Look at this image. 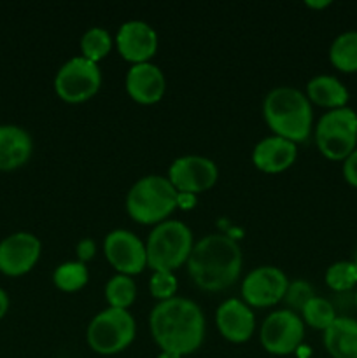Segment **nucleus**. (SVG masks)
<instances>
[{
    "label": "nucleus",
    "mask_w": 357,
    "mask_h": 358,
    "mask_svg": "<svg viewBox=\"0 0 357 358\" xmlns=\"http://www.w3.org/2000/svg\"><path fill=\"white\" fill-rule=\"evenodd\" d=\"M149 331L161 352L192 355L205 341V315L195 301L177 296L153 308Z\"/></svg>",
    "instance_id": "nucleus-1"
},
{
    "label": "nucleus",
    "mask_w": 357,
    "mask_h": 358,
    "mask_svg": "<svg viewBox=\"0 0 357 358\" xmlns=\"http://www.w3.org/2000/svg\"><path fill=\"white\" fill-rule=\"evenodd\" d=\"M241 248L227 234H206L195 241L188 259V275L205 292H223L234 285L241 275Z\"/></svg>",
    "instance_id": "nucleus-2"
},
{
    "label": "nucleus",
    "mask_w": 357,
    "mask_h": 358,
    "mask_svg": "<svg viewBox=\"0 0 357 358\" xmlns=\"http://www.w3.org/2000/svg\"><path fill=\"white\" fill-rule=\"evenodd\" d=\"M262 119L272 135L298 143L307 142L314 131V108L303 91L276 86L262 100Z\"/></svg>",
    "instance_id": "nucleus-3"
},
{
    "label": "nucleus",
    "mask_w": 357,
    "mask_h": 358,
    "mask_svg": "<svg viewBox=\"0 0 357 358\" xmlns=\"http://www.w3.org/2000/svg\"><path fill=\"white\" fill-rule=\"evenodd\" d=\"M126 212L142 226H158L177 210L178 192L163 175H146L130 187Z\"/></svg>",
    "instance_id": "nucleus-4"
},
{
    "label": "nucleus",
    "mask_w": 357,
    "mask_h": 358,
    "mask_svg": "<svg viewBox=\"0 0 357 358\" xmlns=\"http://www.w3.org/2000/svg\"><path fill=\"white\" fill-rule=\"evenodd\" d=\"M195 247V236L182 220H164L150 229L146 240L147 268L153 271H172L188 264Z\"/></svg>",
    "instance_id": "nucleus-5"
},
{
    "label": "nucleus",
    "mask_w": 357,
    "mask_h": 358,
    "mask_svg": "<svg viewBox=\"0 0 357 358\" xmlns=\"http://www.w3.org/2000/svg\"><path fill=\"white\" fill-rule=\"evenodd\" d=\"M136 336V322L130 310L105 308L91 318L86 329V343L91 352L102 357L122 353Z\"/></svg>",
    "instance_id": "nucleus-6"
},
{
    "label": "nucleus",
    "mask_w": 357,
    "mask_h": 358,
    "mask_svg": "<svg viewBox=\"0 0 357 358\" xmlns=\"http://www.w3.org/2000/svg\"><path fill=\"white\" fill-rule=\"evenodd\" d=\"M315 145L329 161H345L357 149V112L350 107L328 110L314 126Z\"/></svg>",
    "instance_id": "nucleus-7"
},
{
    "label": "nucleus",
    "mask_w": 357,
    "mask_h": 358,
    "mask_svg": "<svg viewBox=\"0 0 357 358\" xmlns=\"http://www.w3.org/2000/svg\"><path fill=\"white\" fill-rule=\"evenodd\" d=\"M56 94L62 101L79 105L97 96L102 87V70L98 63L90 62L83 56L66 59L55 76Z\"/></svg>",
    "instance_id": "nucleus-8"
},
{
    "label": "nucleus",
    "mask_w": 357,
    "mask_h": 358,
    "mask_svg": "<svg viewBox=\"0 0 357 358\" xmlns=\"http://www.w3.org/2000/svg\"><path fill=\"white\" fill-rule=\"evenodd\" d=\"M304 339V322L294 311H272L259 329V343L270 355L286 357L296 352Z\"/></svg>",
    "instance_id": "nucleus-9"
},
{
    "label": "nucleus",
    "mask_w": 357,
    "mask_h": 358,
    "mask_svg": "<svg viewBox=\"0 0 357 358\" xmlns=\"http://www.w3.org/2000/svg\"><path fill=\"white\" fill-rule=\"evenodd\" d=\"M167 178L178 194L196 196L216 185L219 178V168L210 157L186 154L170 164Z\"/></svg>",
    "instance_id": "nucleus-10"
},
{
    "label": "nucleus",
    "mask_w": 357,
    "mask_h": 358,
    "mask_svg": "<svg viewBox=\"0 0 357 358\" xmlns=\"http://www.w3.org/2000/svg\"><path fill=\"white\" fill-rule=\"evenodd\" d=\"M289 282L276 266H258L241 280V301L251 308H272L282 303Z\"/></svg>",
    "instance_id": "nucleus-11"
},
{
    "label": "nucleus",
    "mask_w": 357,
    "mask_h": 358,
    "mask_svg": "<svg viewBox=\"0 0 357 358\" xmlns=\"http://www.w3.org/2000/svg\"><path fill=\"white\" fill-rule=\"evenodd\" d=\"M104 255L119 275L135 276L147 268L146 241L128 229H114L104 238Z\"/></svg>",
    "instance_id": "nucleus-12"
},
{
    "label": "nucleus",
    "mask_w": 357,
    "mask_h": 358,
    "mask_svg": "<svg viewBox=\"0 0 357 358\" xmlns=\"http://www.w3.org/2000/svg\"><path fill=\"white\" fill-rule=\"evenodd\" d=\"M42 243L35 234L20 231L0 241V273L7 276H23L37 266Z\"/></svg>",
    "instance_id": "nucleus-13"
},
{
    "label": "nucleus",
    "mask_w": 357,
    "mask_h": 358,
    "mask_svg": "<svg viewBox=\"0 0 357 358\" xmlns=\"http://www.w3.org/2000/svg\"><path fill=\"white\" fill-rule=\"evenodd\" d=\"M158 34L147 21L130 20L119 27L114 37V45L122 59L132 65L147 63L158 51Z\"/></svg>",
    "instance_id": "nucleus-14"
},
{
    "label": "nucleus",
    "mask_w": 357,
    "mask_h": 358,
    "mask_svg": "<svg viewBox=\"0 0 357 358\" xmlns=\"http://www.w3.org/2000/svg\"><path fill=\"white\" fill-rule=\"evenodd\" d=\"M216 327L226 341L241 345L254 336L255 315L244 301L231 297L217 306Z\"/></svg>",
    "instance_id": "nucleus-15"
},
{
    "label": "nucleus",
    "mask_w": 357,
    "mask_h": 358,
    "mask_svg": "<svg viewBox=\"0 0 357 358\" xmlns=\"http://www.w3.org/2000/svg\"><path fill=\"white\" fill-rule=\"evenodd\" d=\"M126 93L140 105H154L163 100L167 93V77L153 62L130 66L126 73Z\"/></svg>",
    "instance_id": "nucleus-16"
},
{
    "label": "nucleus",
    "mask_w": 357,
    "mask_h": 358,
    "mask_svg": "<svg viewBox=\"0 0 357 358\" xmlns=\"http://www.w3.org/2000/svg\"><path fill=\"white\" fill-rule=\"evenodd\" d=\"M298 145L280 136L270 135L259 140L252 150V163L259 171L268 175L284 173L294 164Z\"/></svg>",
    "instance_id": "nucleus-17"
},
{
    "label": "nucleus",
    "mask_w": 357,
    "mask_h": 358,
    "mask_svg": "<svg viewBox=\"0 0 357 358\" xmlns=\"http://www.w3.org/2000/svg\"><path fill=\"white\" fill-rule=\"evenodd\" d=\"M34 140L16 124H0V171H14L30 161Z\"/></svg>",
    "instance_id": "nucleus-18"
},
{
    "label": "nucleus",
    "mask_w": 357,
    "mask_h": 358,
    "mask_svg": "<svg viewBox=\"0 0 357 358\" xmlns=\"http://www.w3.org/2000/svg\"><path fill=\"white\" fill-rule=\"evenodd\" d=\"M304 94L312 105L326 108V112L346 107L350 100V93L345 84L338 77L329 76V73L312 77L307 83V93Z\"/></svg>",
    "instance_id": "nucleus-19"
},
{
    "label": "nucleus",
    "mask_w": 357,
    "mask_h": 358,
    "mask_svg": "<svg viewBox=\"0 0 357 358\" xmlns=\"http://www.w3.org/2000/svg\"><path fill=\"white\" fill-rule=\"evenodd\" d=\"M326 352L331 358H357V320L338 317L322 336Z\"/></svg>",
    "instance_id": "nucleus-20"
},
{
    "label": "nucleus",
    "mask_w": 357,
    "mask_h": 358,
    "mask_svg": "<svg viewBox=\"0 0 357 358\" xmlns=\"http://www.w3.org/2000/svg\"><path fill=\"white\" fill-rule=\"evenodd\" d=\"M329 62L343 73H357V30L336 35L329 45Z\"/></svg>",
    "instance_id": "nucleus-21"
},
{
    "label": "nucleus",
    "mask_w": 357,
    "mask_h": 358,
    "mask_svg": "<svg viewBox=\"0 0 357 358\" xmlns=\"http://www.w3.org/2000/svg\"><path fill=\"white\" fill-rule=\"evenodd\" d=\"M90 282V269L84 262L66 261L62 262L58 268L52 271V283L58 290L65 294L79 292L80 289Z\"/></svg>",
    "instance_id": "nucleus-22"
},
{
    "label": "nucleus",
    "mask_w": 357,
    "mask_h": 358,
    "mask_svg": "<svg viewBox=\"0 0 357 358\" xmlns=\"http://www.w3.org/2000/svg\"><path fill=\"white\" fill-rule=\"evenodd\" d=\"M79 48L83 58L93 63H100L114 48V37L104 27H91L80 37Z\"/></svg>",
    "instance_id": "nucleus-23"
},
{
    "label": "nucleus",
    "mask_w": 357,
    "mask_h": 358,
    "mask_svg": "<svg viewBox=\"0 0 357 358\" xmlns=\"http://www.w3.org/2000/svg\"><path fill=\"white\" fill-rule=\"evenodd\" d=\"M104 294L108 308L130 310V306L136 301V283L135 280H133V276L115 273V275L105 283Z\"/></svg>",
    "instance_id": "nucleus-24"
},
{
    "label": "nucleus",
    "mask_w": 357,
    "mask_h": 358,
    "mask_svg": "<svg viewBox=\"0 0 357 358\" xmlns=\"http://www.w3.org/2000/svg\"><path fill=\"white\" fill-rule=\"evenodd\" d=\"M301 320L304 322V325L315 329V331L324 332L332 322L338 318L335 306H332L331 299H326V297L315 296L314 299H310L307 303V306L301 310L300 313Z\"/></svg>",
    "instance_id": "nucleus-25"
},
{
    "label": "nucleus",
    "mask_w": 357,
    "mask_h": 358,
    "mask_svg": "<svg viewBox=\"0 0 357 358\" xmlns=\"http://www.w3.org/2000/svg\"><path fill=\"white\" fill-rule=\"evenodd\" d=\"M324 282L335 294L354 292L357 289V268L354 261H336L326 269Z\"/></svg>",
    "instance_id": "nucleus-26"
},
{
    "label": "nucleus",
    "mask_w": 357,
    "mask_h": 358,
    "mask_svg": "<svg viewBox=\"0 0 357 358\" xmlns=\"http://www.w3.org/2000/svg\"><path fill=\"white\" fill-rule=\"evenodd\" d=\"M315 296H317V294H315L314 285H312L308 280L298 278L289 282V287H287L282 303L286 304V310H290L294 311V313L300 315L301 310L307 306L308 301L314 299Z\"/></svg>",
    "instance_id": "nucleus-27"
},
{
    "label": "nucleus",
    "mask_w": 357,
    "mask_h": 358,
    "mask_svg": "<svg viewBox=\"0 0 357 358\" xmlns=\"http://www.w3.org/2000/svg\"><path fill=\"white\" fill-rule=\"evenodd\" d=\"M149 290L150 296L158 299V303L174 299L177 297L178 290L177 276L172 271H153V276L149 280Z\"/></svg>",
    "instance_id": "nucleus-28"
},
{
    "label": "nucleus",
    "mask_w": 357,
    "mask_h": 358,
    "mask_svg": "<svg viewBox=\"0 0 357 358\" xmlns=\"http://www.w3.org/2000/svg\"><path fill=\"white\" fill-rule=\"evenodd\" d=\"M342 175L350 187L357 189V149L342 163Z\"/></svg>",
    "instance_id": "nucleus-29"
},
{
    "label": "nucleus",
    "mask_w": 357,
    "mask_h": 358,
    "mask_svg": "<svg viewBox=\"0 0 357 358\" xmlns=\"http://www.w3.org/2000/svg\"><path fill=\"white\" fill-rule=\"evenodd\" d=\"M76 254H77V261L86 264V262H90L91 259L97 255V243H94L91 238H84V240H80L79 243H77Z\"/></svg>",
    "instance_id": "nucleus-30"
},
{
    "label": "nucleus",
    "mask_w": 357,
    "mask_h": 358,
    "mask_svg": "<svg viewBox=\"0 0 357 358\" xmlns=\"http://www.w3.org/2000/svg\"><path fill=\"white\" fill-rule=\"evenodd\" d=\"M9 296H7L6 290L0 289V320H2L7 315V311H9Z\"/></svg>",
    "instance_id": "nucleus-31"
},
{
    "label": "nucleus",
    "mask_w": 357,
    "mask_h": 358,
    "mask_svg": "<svg viewBox=\"0 0 357 358\" xmlns=\"http://www.w3.org/2000/svg\"><path fill=\"white\" fill-rule=\"evenodd\" d=\"M304 6L307 7H310V9H326V7H329L331 6V2H329V0H321V2H314V0H307V2H304Z\"/></svg>",
    "instance_id": "nucleus-32"
},
{
    "label": "nucleus",
    "mask_w": 357,
    "mask_h": 358,
    "mask_svg": "<svg viewBox=\"0 0 357 358\" xmlns=\"http://www.w3.org/2000/svg\"><path fill=\"white\" fill-rule=\"evenodd\" d=\"M158 358H184L181 355H175V353H170V352H160V355Z\"/></svg>",
    "instance_id": "nucleus-33"
},
{
    "label": "nucleus",
    "mask_w": 357,
    "mask_h": 358,
    "mask_svg": "<svg viewBox=\"0 0 357 358\" xmlns=\"http://www.w3.org/2000/svg\"><path fill=\"white\" fill-rule=\"evenodd\" d=\"M354 306H356V310H357V289L354 290Z\"/></svg>",
    "instance_id": "nucleus-34"
},
{
    "label": "nucleus",
    "mask_w": 357,
    "mask_h": 358,
    "mask_svg": "<svg viewBox=\"0 0 357 358\" xmlns=\"http://www.w3.org/2000/svg\"><path fill=\"white\" fill-rule=\"evenodd\" d=\"M352 261H354V264H356V268H357V248H356V252H354V259H352Z\"/></svg>",
    "instance_id": "nucleus-35"
}]
</instances>
